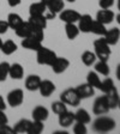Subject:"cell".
<instances>
[{"mask_svg":"<svg viewBox=\"0 0 120 134\" xmlns=\"http://www.w3.org/2000/svg\"><path fill=\"white\" fill-rule=\"evenodd\" d=\"M94 53L98 60L108 61L111 55H112L111 46L107 43L105 38H97L94 42Z\"/></svg>","mask_w":120,"mask_h":134,"instance_id":"cell-1","label":"cell"},{"mask_svg":"<svg viewBox=\"0 0 120 134\" xmlns=\"http://www.w3.org/2000/svg\"><path fill=\"white\" fill-rule=\"evenodd\" d=\"M115 125L117 123L112 117L100 115L92 123V129L95 132H98V133H108L115 128Z\"/></svg>","mask_w":120,"mask_h":134,"instance_id":"cell-2","label":"cell"},{"mask_svg":"<svg viewBox=\"0 0 120 134\" xmlns=\"http://www.w3.org/2000/svg\"><path fill=\"white\" fill-rule=\"evenodd\" d=\"M56 54L55 52H53L49 48H46L42 46L39 50H36V61L39 65H50L53 64V61L56 59Z\"/></svg>","mask_w":120,"mask_h":134,"instance_id":"cell-3","label":"cell"},{"mask_svg":"<svg viewBox=\"0 0 120 134\" xmlns=\"http://www.w3.org/2000/svg\"><path fill=\"white\" fill-rule=\"evenodd\" d=\"M60 100H62L67 105L77 107L81 103V98H79L78 93L76 91V89H66L60 93Z\"/></svg>","mask_w":120,"mask_h":134,"instance_id":"cell-4","label":"cell"},{"mask_svg":"<svg viewBox=\"0 0 120 134\" xmlns=\"http://www.w3.org/2000/svg\"><path fill=\"white\" fill-rule=\"evenodd\" d=\"M6 99H7V104L10 107H13V108L19 107L24 102V92L22 89H14L7 93Z\"/></svg>","mask_w":120,"mask_h":134,"instance_id":"cell-5","label":"cell"},{"mask_svg":"<svg viewBox=\"0 0 120 134\" xmlns=\"http://www.w3.org/2000/svg\"><path fill=\"white\" fill-rule=\"evenodd\" d=\"M111 110L109 108V104L107 102L106 96H101V97H97L94 102V105H92V113L95 115H105Z\"/></svg>","mask_w":120,"mask_h":134,"instance_id":"cell-6","label":"cell"},{"mask_svg":"<svg viewBox=\"0 0 120 134\" xmlns=\"http://www.w3.org/2000/svg\"><path fill=\"white\" fill-rule=\"evenodd\" d=\"M50 67L55 74H61L70 67V60L66 58H62V56H56V59L50 65Z\"/></svg>","mask_w":120,"mask_h":134,"instance_id":"cell-7","label":"cell"},{"mask_svg":"<svg viewBox=\"0 0 120 134\" xmlns=\"http://www.w3.org/2000/svg\"><path fill=\"white\" fill-rule=\"evenodd\" d=\"M81 17V13L76 10H62L59 13V18L64 23H77Z\"/></svg>","mask_w":120,"mask_h":134,"instance_id":"cell-8","label":"cell"},{"mask_svg":"<svg viewBox=\"0 0 120 134\" xmlns=\"http://www.w3.org/2000/svg\"><path fill=\"white\" fill-rule=\"evenodd\" d=\"M92 22L94 19L91 18L90 14H81L78 19V29L81 32L84 34H88V32H91V26H92Z\"/></svg>","mask_w":120,"mask_h":134,"instance_id":"cell-9","label":"cell"},{"mask_svg":"<svg viewBox=\"0 0 120 134\" xmlns=\"http://www.w3.org/2000/svg\"><path fill=\"white\" fill-rule=\"evenodd\" d=\"M115 18V14L112 10L109 8H101L100 11L96 13V20L101 22L102 24H111L113 19Z\"/></svg>","mask_w":120,"mask_h":134,"instance_id":"cell-10","label":"cell"},{"mask_svg":"<svg viewBox=\"0 0 120 134\" xmlns=\"http://www.w3.org/2000/svg\"><path fill=\"white\" fill-rule=\"evenodd\" d=\"M55 84L52 80H41V84H40V87L37 91H40V95L43 96V97H49L54 91H55Z\"/></svg>","mask_w":120,"mask_h":134,"instance_id":"cell-11","label":"cell"},{"mask_svg":"<svg viewBox=\"0 0 120 134\" xmlns=\"http://www.w3.org/2000/svg\"><path fill=\"white\" fill-rule=\"evenodd\" d=\"M76 91H77L81 99H87V98H90L91 96L95 95V89L91 85H89L88 83L78 85V86L76 87Z\"/></svg>","mask_w":120,"mask_h":134,"instance_id":"cell-12","label":"cell"},{"mask_svg":"<svg viewBox=\"0 0 120 134\" xmlns=\"http://www.w3.org/2000/svg\"><path fill=\"white\" fill-rule=\"evenodd\" d=\"M58 121H59V125L61 126V127L67 128V127L72 126L73 123L76 122L75 121V113H71V111H69V110H66V111H64V113L58 115Z\"/></svg>","mask_w":120,"mask_h":134,"instance_id":"cell-13","label":"cell"},{"mask_svg":"<svg viewBox=\"0 0 120 134\" xmlns=\"http://www.w3.org/2000/svg\"><path fill=\"white\" fill-rule=\"evenodd\" d=\"M47 20H48L47 17H46L45 14H41V16H29L28 22L33 25L34 28L45 30V29L47 28V24H48Z\"/></svg>","mask_w":120,"mask_h":134,"instance_id":"cell-14","label":"cell"},{"mask_svg":"<svg viewBox=\"0 0 120 134\" xmlns=\"http://www.w3.org/2000/svg\"><path fill=\"white\" fill-rule=\"evenodd\" d=\"M8 77H11L12 79L16 80H20L24 77V68L20 64L14 62V64H10V70H8Z\"/></svg>","mask_w":120,"mask_h":134,"instance_id":"cell-15","label":"cell"},{"mask_svg":"<svg viewBox=\"0 0 120 134\" xmlns=\"http://www.w3.org/2000/svg\"><path fill=\"white\" fill-rule=\"evenodd\" d=\"M47 10L50 12V16H55V14L60 13L65 7L64 0H50L47 4Z\"/></svg>","mask_w":120,"mask_h":134,"instance_id":"cell-16","label":"cell"},{"mask_svg":"<svg viewBox=\"0 0 120 134\" xmlns=\"http://www.w3.org/2000/svg\"><path fill=\"white\" fill-rule=\"evenodd\" d=\"M103 38L106 40V42L109 46H115L120 40V29L112 28V29H109V30H107Z\"/></svg>","mask_w":120,"mask_h":134,"instance_id":"cell-17","label":"cell"},{"mask_svg":"<svg viewBox=\"0 0 120 134\" xmlns=\"http://www.w3.org/2000/svg\"><path fill=\"white\" fill-rule=\"evenodd\" d=\"M42 79L36 74H31L25 79V89L28 91H37Z\"/></svg>","mask_w":120,"mask_h":134,"instance_id":"cell-18","label":"cell"},{"mask_svg":"<svg viewBox=\"0 0 120 134\" xmlns=\"http://www.w3.org/2000/svg\"><path fill=\"white\" fill-rule=\"evenodd\" d=\"M22 47L28 50H35V52H36V50H39L40 48L42 47V42L39 41L37 38H34V37L29 36V37L23 38Z\"/></svg>","mask_w":120,"mask_h":134,"instance_id":"cell-19","label":"cell"},{"mask_svg":"<svg viewBox=\"0 0 120 134\" xmlns=\"http://www.w3.org/2000/svg\"><path fill=\"white\" fill-rule=\"evenodd\" d=\"M33 120H37V121H42L45 122L46 120L48 119V115H49V111L48 109L43 105H37L34 108L33 110Z\"/></svg>","mask_w":120,"mask_h":134,"instance_id":"cell-20","label":"cell"},{"mask_svg":"<svg viewBox=\"0 0 120 134\" xmlns=\"http://www.w3.org/2000/svg\"><path fill=\"white\" fill-rule=\"evenodd\" d=\"M31 31H33V25H31L29 22H23L22 24L14 30V32H16V35L18 37H20V38H25V37L30 36Z\"/></svg>","mask_w":120,"mask_h":134,"instance_id":"cell-21","label":"cell"},{"mask_svg":"<svg viewBox=\"0 0 120 134\" xmlns=\"http://www.w3.org/2000/svg\"><path fill=\"white\" fill-rule=\"evenodd\" d=\"M47 11V5L42 1H39V3H34L30 5L29 16H41V14H45Z\"/></svg>","mask_w":120,"mask_h":134,"instance_id":"cell-22","label":"cell"},{"mask_svg":"<svg viewBox=\"0 0 120 134\" xmlns=\"http://www.w3.org/2000/svg\"><path fill=\"white\" fill-rule=\"evenodd\" d=\"M105 96H106L107 98V102H108L109 104V108L111 109H115L118 108V103H119V93H118L117 91V87H113L111 91H108L107 93H105Z\"/></svg>","mask_w":120,"mask_h":134,"instance_id":"cell-23","label":"cell"},{"mask_svg":"<svg viewBox=\"0 0 120 134\" xmlns=\"http://www.w3.org/2000/svg\"><path fill=\"white\" fill-rule=\"evenodd\" d=\"M6 22H7V24H8V28L16 30V29L18 28V26H19V25L22 24L24 20H23V18L18 13H14V12H12V13H8Z\"/></svg>","mask_w":120,"mask_h":134,"instance_id":"cell-24","label":"cell"},{"mask_svg":"<svg viewBox=\"0 0 120 134\" xmlns=\"http://www.w3.org/2000/svg\"><path fill=\"white\" fill-rule=\"evenodd\" d=\"M65 32L69 40H75L76 37L79 35V29L78 25H76V23H65Z\"/></svg>","mask_w":120,"mask_h":134,"instance_id":"cell-25","label":"cell"},{"mask_svg":"<svg viewBox=\"0 0 120 134\" xmlns=\"http://www.w3.org/2000/svg\"><path fill=\"white\" fill-rule=\"evenodd\" d=\"M30 125H31V120L22 119V120H19L14 125V127H13L14 133H29Z\"/></svg>","mask_w":120,"mask_h":134,"instance_id":"cell-26","label":"cell"},{"mask_svg":"<svg viewBox=\"0 0 120 134\" xmlns=\"http://www.w3.org/2000/svg\"><path fill=\"white\" fill-rule=\"evenodd\" d=\"M87 83L89 84V85H91L94 89L100 90L102 80H101L100 77H98V73H96L95 71H91V72H89L87 75Z\"/></svg>","mask_w":120,"mask_h":134,"instance_id":"cell-27","label":"cell"},{"mask_svg":"<svg viewBox=\"0 0 120 134\" xmlns=\"http://www.w3.org/2000/svg\"><path fill=\"white\" fill-rule=\"evenodd\" d=\"M75 121L87 125V123H89L90 121H91V117H90V114L85 109H78V110L75 113Z\"/></svg>","mask_w":120,"mask_h":134,"instance_id":"cell-28","label":"cell"},{"mask_svg":"<svg viewBox=\"0 0 120 134\" xmlns=\"http://www.w3.org/2000/svg\"><path fill=\"white\" fill-rule=\"evenodd\" d=\"M17 44L14 43L12 40H7V41L3 42V46H1V52H3L5 55H12L13 53H16L17 50Z\"/></svg>","mask_w":120,"mask_h":134,"instance_id":"cell-29","label":"cell"},{"mask_svg":"<svg viewBox=\"0 0 120 134\" xmlns=\"http://www.w3.org/2000/svg\"><path fill=\"white\" fill-rule=\"evenodd\" d=\"M91 32L95 34V35H97V36L103 37L107 32L106 25L102 24V23L98 22V20L94 19V22H92V26H91Z\"/></svg>","mask_w":120,"mask_h":134,"instance_id":"cell-30","label":"cell"},{"mask_svg":"<svg viewBox=\"0 0 120 134\" xmlns=\"http://www.w3.org/2000/svg\"><path fill=\"white\" fill-rule=\"evenodd\" d=\"M81 59H82V62H83L85 66H91V65L95 64L97 58H96L94 52H91V50H85V52L82 54Z\"/></svg>","mask_w":120,"mask_h":134,"instance_id":"cell-31","label":"cell"},{"mask_svg":"<svg viewBox=\"0 0 120 134\" xmlns=\"http://www.w3.org/2000/svg\"><path fill=\"white\" fill-rule=\"evenodd\" d=\"M95 72L98 73V74L101 75H108L109 74V66L108 64H107V61H102V60H100L98 62H96L95 64Z\"/></svg>","mask_w":120,"mask_h":134,"instance_id":"cell-32","label":"cell"},{"mask_svg":"<svg viewBox=\"0 0 120 134\" xmlns=\"http://www.w3.org/2000/svg\"><path fill=\"white\" fill-rule=\"evenodd\" d=\"M52 111L54 113V114H56V115H59V114H61V113H64V111H66L67 110V104H65L62 100H55V102H53L52 103Z\"/></svg>","mask_w":120,"mask_h":134,"instance_id":"cell-33","label":"cell"},{"mask_svg":"<svg viewBox=\"0 0 120 134\" xmlns=\"http://www.w3.org/2000/svg\"><path fill=\"white\" fill-rule=\"evenodd\" d=\"M45 128V125L42 121H37V120H33L30 125V129H29L28 134H40Z\"/></svg>","mask_w":120,"mask_h":134,"instance_id":"cell-34","label":"cell"},{"mask_svg":"<svg viewBox=\"0 0 120 134\" xmlns=\"http://www.w3.org/2000/svg\"><path fill=\"white\" fill-rule=\"evenodd\" d=\"M8 70H10V64L7 61L0 62V81H5L7 79Z\"/></svg>","mask_w":120,"mask_h":134,"instance_id":"cell-35","label":"cell"},{"mask_svg":"<svg viewBox=\"0 0 120 134\" xmlns=\"http://www.w3.org/2000/svg\"><path fill=\"white\" fill-rule=\"evenodd\" d=\"M113 87H115V86H114V81H113V79L106 78L105 80H102V83H101L100 90L103 92V93H107V92L111 91Z\"/></svg>","mask_w":120,"mask_h":134,"instance_id":"cell-36","label":"cell"},{"mask_svg":"<svg viewBox=\"0 0 120 134\" xmlns=\"http://www.w3.org/2000/svg\"><path fill=\"white\" fill-rule=\"evenodd\" d=\"M87 132L88 129L84 123L77 122V121H76V123H73V133L75 134H87Z\"/></svg>","mask_w":120,"mask_h":134,"instance_id":"cell-37","label":"cell"},{"mask_svg":"<svg viewBox=\"0 0 120 134\" xmlns=\"http://www.w3.org/2000/svg\"><path fill=\"white\" fill-rule=\"evenodd\" d=\"M98 5L101 8H111L114 5V0H100Z\"/></svg>","mask_w":120,"mask_h":134,"instance_id":"cell-38","label":"cell"},{"mask_svg":"<svg viewBox=\"0 0 120 134\" xmlns=\"http://www.w3.org/2000/svg\"><path fill=\"white\" fill-rule=\"evenodd\" d=\"M8 24L6 20H0V35H3V34H6L8 30Z\"/></svg>","mask_w":120,"mask_h":134,"instance_id":"cell-39","label":"cell"},{"mask_svg":"<svg viewBox=\"0 0 120 134\" xmlns=\"http://www.w3.org/2000/svg\"><path fill=\"white\" fill-rule=\"evenodd\" d=\"M8 123V117L5 114V110H0V126H4Z\"/></svg>","mask_w":120,"mask_h":134,"instance_id":"cell-40","label":"cell"},{"mask_svg":"<svg viewBox=\"0 0 120 134\" xmlns=\"http://www.w3.org/2000/svg\"><path fill=\"white\" fill-rule=\"evenodd\" d=\"M22 3V0H7V4L10 7H16Z\"/></svg>","mask_w":120,"mask_h":134,"instance_id":"cell-41","label":"cell"},{"mask_svg":"<svg viewBox=\"0 0 120 134\" xmlns=\"http://www.w3.org/2000/svg\"><path fill=\"white\" fill-rule=\"evenodd\" d=\"M0 110H6V103L1 95H0Z\"/></svg>","mask_w":120,"mask_h":134,"instance_id":"cell-42","label":"cell"},{"mask_svg":"<svg viewBox=\"0 0 120 134\" xmlns=\"http://www.w3.org/2000/svg\"><path fill=\"white\" fill-rule=\"evenodd\" d=\"M117 78L118 80H120V64L117 66Z\"/></svg>","mask_w":120,"mask_h":134,"instance_id":"cell-43","label":"cell"},{"mask_svg":"<svg viewBox=\"0 0 120 134\" xmlns=\"http://www.w3.org/2000/svg\"><path fill=\"white\" fill-rule=\"evenodd\" d=\"M115 19H117V22H118V24H120V13L118 14L117 17H115Z\"/></svg>","mask_w":120,"mask_h":134,"instance_id":"cell-44","label":"cell"},{"mask_svg":"<svg viewBox=\"0 0 120 134\" xmlns=\"http://www.w3.org/2000/svg\"><path fill=\"white\" fill-rule=\"evenodd\" d=\"M3 40H1V37H0V49H1V46H3Z\"/></svg>","mask_w":120,"mask_h":134,"instance_id":"cell-45","label":"cell"},{"mask_svg":"<svg viewBox=\"0 0 120 134\" xmlns=\"http://www.w3.org/2000/svg\"><path fill=\"white\" fill-rule=\"evenodd\" d=\"M40 1H42V3H45V4H47L48 1H50V0H40Z\"/></svg>","mask_w":120,"mask_h":134,"instance_id":"cell-46","label":"cell"},{"mask_svg":"<svg viewBox=\"0 0 120 134\" xmlns=\"http://www.w3.org/2000/svg\"><path fill=\"white\" fill-rule=\"evenodd\" d=\"M118 10L120 11V0H118Z\"/></svg>","mask_w":120,"mask_h":134,"instance_id":"cell-47","label":"cell"},{"mask_svg":"<svg viewBox=\"0 0 120 134\" xmlns=\"http://www.w3.org/2000/svg\"><path fill=\"white\" fill-rule=\"evenodd\" d=\"M66 1H69V3H75L76 0H66Z\"/></svg>","mask_w":120,"mask_h":134,"instance_id":"cell-48","label":"cell"},{"mask_svg":"<svg viewBox=\"0 0 120 134\" xmlns=\"http://www.w3.org/2000/svg\"><path fill=\"white\" fill-rule=\"evenodd\" d=\"M118 108L120 109V99H119V103H118Z\"/></svg>","mask_w":120,"mask_h":134,"instance_id":"cell-49","label":"cell"}]
</instances>
